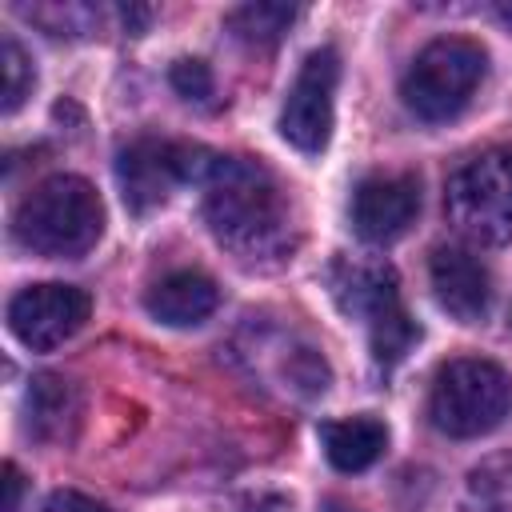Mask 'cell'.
<instances>
[{
  "instance_id": "1",
  "label": "cell",
  "mask_w": 512,
  "mask_h": 512,
  "mask_svg": "<svg viewBox=\"0 0 512 512\" xmlns=\"http://www.w3.org/2000/svg\"><path fill=\"white\" fill-rule=\"evenodd\" d=\"M212 236L248 268L280 264L292 252V212L276 176L248 156H216L204 180Z\"/></svg>"
},
{
  "instance_id": "2",
  "label": "cell",
  "mask_w": 512,
  "mask_h": 512,
  "mask_svg": "<svg viewBox=\"0 0 512 512\" xmlns=\"http://www.w3.org/2000/svg\"><path fill=\"white\" fill-rule=\"evenodd\" d=\"M12 232L36 256H84L104 232V204L84 176H48L20 200Z\"/></svg>"
},
{
  "instance_id": "3",
  "label": "cell",
  "mask_w": 512,
  "mask_h": 512,
  "mask_svg": "<svg viewBox=\"0 0 512 512\" xmlns=\"http://www.w3.org/2000/svg\"><path fill=\"white\" fill-rule=\"evenodd\" d=\"M512 408V380L500 364L480 360V356H460L448 360L428 396V416L444 436L472 440L504 424Z\"/></svg>"
},
{
  "instance_id": "4",
  "label": "cell",
  "mask_w": 512,
  "mask_h": 512,
  "mask_svg": "<svg viewBox=\"0 0 512 512\" xmlns=\"http://www.w3.org/2000/svg\"><path fill=\"white\" fill-rule=\"evenodd\" d=\"M484 64H488V56L476 40H464V36L432 40L408 64V72L400 80V96L412 116H420L428 124H444L468 108L472 92L484 80Z\"/></svg>"
},
{
  "instance_id": "5",
  "label": "cell",
  "mask_w": 512,
  "mask_h": 512,
  "mask_svg": "<svg viewBox=\"0 0 512 512\" xmlns=\"http://www.w3.org/2000/svg\"><path fill=\"white\" fill-rule=\"evenodd\" d=\"M444 208L452 228L472 244L512 240V148H488L448 176Z\"/></svg>"
},
{
  "instance_id": "6",
  "label": "cell",
  "mask_w": 512,
  "mask_h": 512,
  "mask_svg": "<svg viewBox=\"0 0 512 512\" xmlns=\"http://www.w3.org/2000/svg\"><path fill=\"white\" fill-rule=\"evenodd\" d=\"M216 164V152L196 148V144H172L160 136H136L120 148L116 156V180L124 192V204L144 216L160 208L180 180L204 184Z\"/></svg>"
},
{
  "instance_id": "7",
  "label": "cell",
  "mask_w": 512,
  "mask_h": 512,
  "mask_svg": "<svg viewBox=\"0 0 512 512\" xmlns=\"http://www.w3.org/2000/svg\"><path fill=\"white\" fill-rule=\"evenodd\" d=\"M336 84H340V56L332 48H312L288 84L284 108H280V136L316 156L324 152L332 136V108H336Z\"/></svg>"
},
{
  "instance_id": "8",
  "label": "cell",
  "mask_w": 512,
  "mask_h": 512,
  "mask_svg": "<svg viewBox=\"0 0 512 512\" xmlns=\"http://www.w3.org/2000/svg\"><path fill=\"white\" fill-rule=\"evenodd\" d=\"M88 312H92V300H88L84 288H76V284H32V288L12 296L8 328L24 348L48 352V348L64 344L68 336H76L84 328Z\"/></svg>"
},
{
  "instance_id": "9",
  "label": "cell",
  "mask_w": 512,
  "mask_h": 512,
  "mask_svg": "<svg viewBox=\"0 0 512 512\" xmlns=\"http://www.w3.org/2000/svg\"><path fill=\"white\" fill-rule=\"evenodd\" d=\"M420 212V180L412 172H380L352 192V228L368 244L400 240Z\"/></svg>"
},
{
  "instance_id": "10",
  "label": "cell",
  "mask_w": 512,
  "mask_h": 512,
  "mask_svg": "<svg viewBox=\"0 0 512 512\" xmlns=\"http://www.w3.org/2000/svg\"><path fill=\"white\" fill-rule=\"evenodd\" d=\"M428 276H432L436 304L452 320L480 324L488 316V308H492V272L472 248L440 244L428 260Z\"/></svg>"
},
{
  "instance_id": "11",
  "label": "cell",
  "mask_w": 512,
  "mask_h": 512,
  "mask_svg": "<svg viewBox=\"0 0 512 512\" xmlns=\"http://www.w3.org/2000/svg\"><path fill=\"white\" fill-rule=\"evenodd\" d=\"M328 288L340 304L344 316L360 320L372 328L376 320L400 312V280L388 260H360V256H340L328 268Z\"/></svg>"
},
{
  "instance_id": "12",
  "label": "cell",
  "mask_w": 512,
  "mask_h": 512,
  "mask_svg": "<svg viewBox=\"0 0 512 512\" xmlns=\"http://www.w3.org/2000/svg\"><path fill=\"white\" fill-rule=\"evenodd\" d=\"M220 304V288L212 276L196 272V268H180V272H168L160 276L148 292H144V308L160 320V324H172V328H188V324H200L216 312Z\"/></svg>"
},
{
  "instance_id": "13",
  "label": "cell",
  "mask_w": 512,
  "mask_h": 512,
  "mask_svg": "<svg viewBox=\"0 0 512 512\" xmlns=\"http://www.w3.org/2000/svg\"><path fill=\"white\" fill-rule=\"evenodd\" d=\"M320 444L332 468L340 472H364L372 468L388 448V428L376 416H348V420H324Z\"/></svg>"
},
{
  "instance_id": "14",
  "label": "cell",
  "mask_w": 512,
  "mask_h": 512,
  "mask_svg": "<svg viewBox=\"0 0 512 512\" xmlns=\"http://www.w3.org/2000/svg\"><path fill=\"white\" fill-rule=\"evenodd\" d=\"M76 388L64 376L40 372L28 388V432L36 440H64L76 424Z\"/></svg>"
},
{
  "instance_id": "15",
  "label": "cell",
  "mask_w": 512,
  "mask_h": 512,
  "mask_svg": "<svg viewBox=\"0 0 512 512\" xmlns=\"http://www.w3.org/2000/svg\"><path fill=\"white\" fill-rule=\"evenodd\" d=\"M468 512H512V452L484 456L464 480Z\"/></svg>"
},
{
  "instance_id": "16",
  "label": "cell",
  "mask_w": 512,
  "mask_h": 512,
  "mask_svg": "<svg viewBox=\"0 0 512 512\" xmlns=\"http://www.w3.org/2000/svg\"><path fill=\"white\" fill-rule=\"evenodd\" d=\"M296 20L292 4H240L228 12V28L248 44H276Z\"/></svg>"
},
{
  "instance_id": "17",
  "label": "cell",
  "mask_w": 512,
  "mask_h": 512,
  "mask_svg": "<svg viewBox=\"0 0 512 512\" xmlns=\"http://www.w3.org/2000/svg\"><path fill=\"white\" fill-rule=\"evenodd\" d=\"M0 68H4V112H16L20 104H24V96L32 92V60L24 56V48L12 40V36H4V44H0Z\"/></svg>"
},
{
  "instance_id": "18",
  "label": "cell",
  "mask_w": 512,
  "mask_h": 512,
  "mask_svg": "<svg viewBox=\"0 0 512 512\" xmlns=\"http://www.w3.org/2000/svg\"><path fill=\"white\" fill-rule=\"evenodd\" d=\"M24 12L36 24H44L52 36H76L96 20V12L84 4H40V8H24Z\"/></svg>"
},
{
  "instance_id": "19",
  "label": "cell",
  "mask_w": 512,
  "mask_h": 512,
  "mask_svg": "<svg viewBox=\"0 0 512 512\" xmlns=\"http://www.w3.org/2000/svg\"><path fill=\"white\" fill-rule=\"evenodd\" d=\"M172 88L184 96V100H196V104H208V96L216 92L212 84V68L204 60H176L172 72H168Z\"/></svg>"
},
{
  "instance_id": "20",
  "label": "cell",
  "mask_w": 512,
  "mask_h": 512,
  "mask_svg": "<svg viewBox=\"0 0 512 512\" xmlns=\"http://www.w3.org/2000/svg\"><path fill=\"white\" fill-rule=\"evenodd\" d=\"M40 512H112V508H104L100 500H92L84 492H52Z\"/></svg>"
},
{
  "instance_id": "21",
  "label": "cell",
  "mask_w": 512,
  "mask_h": 512,
  "mask_svg": "<svg viewBox=\"0 0 512 512\" xmlns=\"http://www.w3.org/2000/svg\"><path fill=\"white\" fill-rule=\"evenodd\" d=\"M20 472H16V464H8L4 468V512H16L20 508Z\"/></svg>"
},
{
  "instance_id": "22",
  "label": "cell",
  "mask_w": 512,
  "mask_h": 512,
  "mask_svg": "<svg viewBox=\"0 0 512 512\" xmlns=\"http://www.w3.org/2000/svg\"><path fill=\"white\" fill-rule=\"evenodd\" d=\"M248 512H292V500L280 492H264V496L248 500Z\"/></svg>"
},
{
  "instance_id": "23",
  "label": "cell",
  "mask_w": 512,
  "mask_h": 512,
  "mask_svg": "<svg viewBox=\"0 0 512 512\" xmlns=\"http://www.w3.org/2000/svg\"><path fill=\"white\" fill-rule=\"evenodd\" d=\"M124 16V24H128V32H140L148 20H152V8H124L120 12Z\"/></svg>"
},
{
  "instance_id": "24",
  "label": "cell",
  "mask_w": 512,
  "mask_h": 512,
  "mask_svg": "<svg viewBox=\"0 0 512 512\" xmlns=\"http://www.w3.org/2000/svg\"><path fill=\"white\" fill-rule=\"evenodd\" d=\"M320 512H356V508H352V504H340V500H328Z\"/></svg>"
},
{
  "instance_id": "25",
  "label": "cell",
  "mask_w": 512,
  "mask_h": 512,
  "mask_svg": "<svg viewBox=\"0 0 512 512\" xmlns=\"http://www.w3.org/2000/svg\"><path fill=\"white\" fill-rule=\"evenodd\" d=\"M500 16H504V20L512 24V4H500Z\"/></svg>"
}]
</instances>
